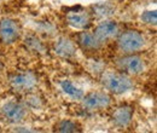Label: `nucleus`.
<instances>
[{
  "instance_id": "obj_15",
  "label": "nucleus",
  "mask_w": 157,
  "mask_h": 133,
  "mask_svg": "<svg viewBox=\"0 0 157 133\" xmlns=\"http://www.w3.org/2000/svg\"><path fill=\"white\" fill-rule=\"evenodd\" d=\"M24 44H25V46H27L32 52H35V53H38V55H42V53L46 52L44 44H42L38 38H35V37H28V38H25Z\"/></svg>"
},
{
  "instance_id": "obj_6",
  "label": "nucleus",
  "mask_w": 157,
  "mask_h": 133,
  "mask_svg": "<svg viewBox=\"0 0 157 133\" xmlns=\"http://www.w3.org/2000/svg\"><path fill=\"white\" fill-rule=\"evenodd\" d=\"M118 68L124 74L129 75H139L145 69V62L141 57L134 53H128L124 57L120 58L117 62Z\"/></svg>"
},
{
  "instance_id": "obj_12",
  "label": "nucleus",
  "mask_w": 157,
  "mask_h": 133,
  "mask_svg": "<svg viewBox=\"0 0 157 133\" xmlns=\"http://www.w3.org/2000/svg\"><path fill=\"white\" fill-rule=\"evenodd\" d=\"M53 51L62 58H71L76 55V45L71 39L60 37L53 45Z\"/></svg>"
},
{
  "instance_id": "obj_4",
  "label": "nucleus",
  "mask_w": 157,
  "mask_h": 133,
  "mask_svg": "<svg viewBox=\"0 0 157 133\" xmlns=\"http://www.w3.org/2000/svg\"><path fill=\"white\" fill-rule=\"evenodd\" d=\"M27 115V109L24 105L17 102H9L2 105L0 110V117L7 123H20Z\"/></svg>"
},
{
  "instance_id": "obj_8",
  "label": "nucleus",
  "mask_w": 157,
  "mask_h": 133,
  "mask_svg": "<svg viewBox=\"0 0 157 133\" xmlns=\"http://www.w3.org/2000/svg\"><path fill=\"white\" fill-rule=\"evenodd\" d=\"M93 34L98 38L100 42H106L115 39L120 34V27L113 19H104L96 27Z\"/></svg>"
},
{
  "instance_id": "obj_11",
  "label": "nucleus",
  "mask_w": 157,
  "mask_h": 133,
  "mask_svg": "<svg viewBox=\"0 0 157 133\" xmlns=\"http://www.w3.org/2000/svg\"><path fill=\"white\" fill-rule=\"evenodd\" d=\"M76 44L85 52H97L103 45V42H100L93 33H90L86 30H82L78 34Z\"/></svg>"
},
{
  "instance_id": "obj_7",
  "label": "nucleus",
  "mask_w": 157,
  "mask_h": 133,
  "mask_svg": "<svg viewBox=\"0 0 157 133\" xmlns=\"http://www.w3.org/2000/svg\"><path fill=\"white\" fill-rule=\"evenodd\" d=\"M21 37V27L17 21L12 18H4L0 21V40L6 44H13Z\"/></svg>"
},
{
  "instance_id": "obj_17",
  "label": "nucleus",
  "mask_w": 157,
  "mask_h": 133,
  "mask_svg": "<svg viewBox=\"0 0 157 133\" xmlns=\"http://www.w3.org/2000/svg\"><path fill=\"white\" fill-rule=\"evenodd\" d=\"M1 70H2V63H1V61H0V73H1Z\"/></svg>"
},
{
  "instance_id": "obj_13",
  "label": "nucleus",
  "mask_w": 157,
  "mask_h": 133,
  "mask_svg": "<svg viewBox=\"0 0 157 133\" xmlns=\"http://www.w3.org/2000/svg\"><path fill=\"white\" fill-rule=\"evenodd\" d=\"M59 85H60L62 91H63L65 95L71 97L73 99H78V100H81V99H82V97H83L82 90H80L78 87H76L70 80H62V81L59 82Z\"/></svg>"
},
{
  "instance_id": "obj_1",
  "label": "nucleus",
  "mask_w": 157,
  "mask_h": 133,
  "mask_svg": "<svg viewBox=\"0 0 157 133\" xmlns=\"http://www.w3.org/2000/svg\"><path fill=\"white\" fill-rule=\"evenodd\" d=\"M100 82L105 90L114 95H123L132 90L133 81L124 73L106 72L100 77Z\"/></svg>"
},
{
  "instance_id": "obj_2",
  "label": "nucleus",
  "mask_w": 157,
  "mask_h": 133,
  "mask_svg": "<svg viewBox=\"0 0 157 133\" xmlns=\"http://www.w3.org/2000/svg\"><path fill=\"white\" fill-rule=\"evenodd\" d=\"M117 45L118 49L126 55L136 53L145 46V38L137 30H126L118 34Z\"/></svg>"
},
{
  "instance_id": "obj_9",
  "label": "nucleus",
  "mask_w": 157,
  "mask_h": 133,
  "mask_svg": "<svg viewBox=\"0 0 157 133\" xmlns=\"http://www.w3.org/2000/svg\"><path fill=\"white\" fill-rule=\"evenodd\" d=\"M67 23L78 30H86L91 27L92 24V16L90 12L83 11V10H76V11H70L65 16Z\"/></svg>"
},
{
  "instance_id": "obj_10",
  "label": "nucleus",
  "mask_w": 157,
  "mask_h": 133,
  "mask_svg": "<svg viewBox=\"0 0 157 133\" xmlns=\"http://www.w3.org/2000/svg\"><path fill=\"white\" fill-rule=\"evenodd\" d=\"M133 113H134L133 107L127 104L120 105L111 114V122L114 123V126H116L118 128H124L132 122Z\"/></svg>"
},
{
  "instance_id": "obj_5",
  "label": "nucleus",
  "mask_w": 157,
  "mask_h": 133,
  "mask_svg": "<svg viewBox=\"0 0 157 133\" xmlns=\"http://www.w3.org/2000/svg\"><path fill=\"white\" fill-rule=\"evenodd\" d=\"M38 82H39L38 76L32 72L16 74L10 80V85H11L12 90H15L17 92H22V93L33 91L36 87Z\"/></svg>"
},
{
  "instance_id": "obj_16",
  "label": "nucleus",
  "mask_w": 157,
  "mask_h": 133,
  "mask_svg": "<svg viewBox=\"0 0 157 133\" xmlns=\"http://www.w3.org/2000/svg\"><path fill=\"white\" fill-rule=\"evenodd\" d=\"M141 21L147 25H156L157 15L156 11H145L141 15Z\"/></svg>"
},
{
  "instance_id": "obj_14",
  "label": "nucleus",
  "mask_w": 157,
  "mask_h": 133,
  "mask_svg": "<svg viewBox=\"0 0 157 133\" xmlns=\"http://www.w3.org/2000/svg\"><path fill=\"white\" fill-rule=\"evenodd\" d=\"M55 131L62 133H74L81 132V128L76 122L70 121V120H62L57 125H55Z\"/></svg>"
},
{
  "instance_id": "obj_3",
  "label": "nucleus",
  "mask_w": 157,
  "mask_h": 133,
  "mask_svg": "<svg viewBox=\"0 0 157 133\" xmlns=\"http://www.w3.org/2000/svg\"><path fill=\"white\" fill-rule=\"evenodd\" d=\"M81 100H82V107L88 111L106 109L111 104V97L108 93L100 92V91L90 92L86 96L83 95Z\"/></svg>"
}]
</instances>
